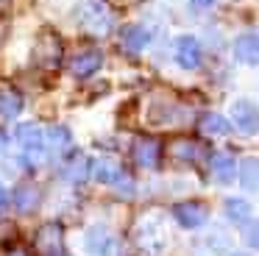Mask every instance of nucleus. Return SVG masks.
Returning a JSON list of instances; mask_svg holds the SVG:
<instances>
[{
    "mask_svg": "<svg viewBox=\"0 0 259 256\" xmlns=\"http://www.w3.org/2000/svg\"><path fill=\"white\" fill-rule=\"evenodd\" d=\"M75 20L84 31L95 33V36H106L114 28V14L106 6V0H81L75 9Z\"/></svg>",
    "mask_w": 259,
    "mask_h": 256,
    "instance_id": "f257e3e1",
    "label": "nucleus"
},
{
    "mask_svg": "<svg viewBox=\"0 0 259 256\" xmlns=\"http://www.w3.org/2000/svg\"><path fill=\"white\" fill-rule=\"evenodd\" d=\"M62 39H59V33L53 31H42L39 39H36L34 45V61L42 67V70H56L59 64H62Z\"/></svg>",
    "mask_w": 259,
    "mask_h": 256,
    "instance_id": "f03ea898",
    "label": "nucleus"
},
{
    "mask_svg": "<svg viewBox=\"0 0 259 256\" xmlns=\"http://www.w3.org/2000/svg\"><path fill=\"white\" fill-rule=\"evenodd\" d=\"M173 59L181 70H198L203 64V48L192 33H181L173 39Z\"/></svg>",
    "mask_w": 259,
    "mask_h": 256,
    "instance_id": "7ed1b4c3",
    "label": "nucleus"
},
{
    "mask_svg": "<svg viewBox=\"0 0 259 256\" xmlns=\"http://www.w3.org/2000/svg\"><path fill=\"white\" fill-rule=\"evenodd\" d=\"M231 122L242 137H253L259 134V106L248 98H237L231 103Z\"/></svg>",
    "mask_w": 259,
    "mask_h": 256,
    "instance_id": "20e7f679",
    "label": "nucleus"
},
{
    "mask_svg": "<svg viewBox=\"0 0 259 256\" xmlns=\"http://www.w3.org/2000/svg\"><path fill=\"white\" fill-rule=\"evenodd\" d=\"M131 161L142 170H156L162 161V142L156 137H137L131 142Z\"/></svg>",
    "mask_w": 259,
    "mask_h": 256,
    "instance_id": "39448f33",
    "label": "nucleus"
},
{
    "mask_svg": "<svg viewBox=\"0 0 259 256\" xmlns=\"http://www.w3.org/2000/svg\"><path fill=\"white\" fill-rule=\"evenodd\" d=\"M173 217L181 228H201L209 220V206L203 200H181L173 206Z\"/></svg>",
    "mask_w": 259,
    "mask_h": 256,
    "instance_id": "423d86ee",
    "label": "nucleus"
},
{
    "mask_svg": "<svg viewBox=\"0 0 259 256\" xmlns=\"http://www.w3.org/2000/svg\"><path fill=\"white\" fill-rule=\"evenodd\" d=\"M167 153L173 161H181V164H198V161L206 159V148H203L201 142H195V139H190V137L170 139Z\"/></svg>",
    "mask_w": 259,
    "mask_h": 256,
    "instance_id": "0eeeda50",
    "label": "nucleus"
},
{
    "mask_svg": "<svg viewBox=\"0 0 259 256\" xmlns=\"http://www.w3.org/2000/svg\"><path fill=\"white\" fill-rule=\"evenodd\" d=\"M64 245V231L59 223H45V226L36 228L34 234V248L39 250L42 256H59Z\"/></svg>",
    "mask_w": 259,
    "mask_h": 256,
    "instance_id": "6e6552de",
    "label": "nucleus"
},
{
    "mask_svg": "<svg viewBox=\"0 0 259 256\" xmlns=\"http://www.w3.org/2000/svg\"><path fill=\"white\" fill-rule=\"evenodd\" d=\"M231 50H234V59L240 61V64L256 67V64H259V28L242 31L240 36L234 39Z\"/></svg>",
    "mask_w": 259,
    "mask_h": 256,
    "instance_id": "1a4fd4ad",
    "label": "nucleus"
},
{
    "mask_svg": "<svg viewBox=\"0 0 259 256\" xmlns=\"http://www.w3.org/2000/svg\"><path fill=\"white\" fill-rule=\"evenodd\" d=\"M148 45H151V31H148L145 25H140V22H128V25L120 28V48H123V53L140 56Z\"/></svg>",
    "mask_w": 259,
    "mask_h": 256,
    "instance_id": "9d476101",
    "label": "nucleus"
},
{
    "mask_svg": "<svg viewBox=\"0 0 259 256\" xmlns=\"http://www.w3.org/2000/svg\"><path fill=\"white\" fill-rule=\"evenodd\" d=\"M101 67H103V53L98 48H87V50H78V53L70 59V75L90 78V75H95Z\"/></svg>",
    "mask_w": 259,
    "mask_h": 256,
    "instance_id": "9b49d317",
    "label": "nucleus"
},
{
    "mask_svg": "<svg viewBox=\"0 0 259 256\" xmlns=\"http://www.w3.org/2000/svg\"><path fill=\"white\" fill-rule=\"evenodd\" d=\"M17 142L23 145L25 156L39 159L42 150H45V134L36 122H23V125H17Z\"/></svg>",
    "mask_w": 259,
    "mask_h": 256,
    "instance_id": "f8f14e48",
    "label": "nucleus"
},
{
    "mask_svg": "<svg viewBox=\"0 0 259 256\" xmlns=\"http://www.w3.org/2000/svg\"><path fill=\"white\" fill-rule=\"evenodd\" d=\"M209 176L214 184H231L237 178V159L231 153H214L209 159Z\"/></svg>",
    "mask_w": 259,
    "mask_h": 256,
    "instance_id": "ddd939ff",
    "label": "nucleus"
},
{
    "mask_svg": "<svg viewBox=\"0 0 259 256\" xmlns=\"http://www.w3.org/2000/svg\"><path fill=\"white\" fill-rule=\"evenodd\" d=\"M198 131L209 139H220V137H229L231 122L223 114H218V111H203L201 120H198Z\"/></svg>",
    "mask_w": 259,
    "mask_h": 256,
    "instance_id": "4468645a",
    "label": "nucleus"
},
{
    "mask_svg": "<svg viewBox=\"0 0 259 256\" xmlns=\"http://www.w3.org/2000/svg\"><path fill=\"white\" fill-rule=\"evenodd\" d=\"M12 200H14V209L17 211L31 215V211L39 206V187H34V184H20V187L14 189Z\"/></svg>",
    "mask_w": 259,
    "mask_h": 256,
    "instance_id": "2eb2a0df",
    "label": "nucleus"
},
{
    "mask_svg": "<svg viewBox=\"0 0 259 256\" xmlns=\"http://www.w3.org/2000/svg\"><path fill=\"white\" fill-rule=\"evenodd\" d=\"M23 111V95L12 87H0V120H14Z\"/></svg>",
    "mask_w": 259,
    "mask_h": 256,
    "instance_id": "dca6fc26",
    "label": "nucleus"
},
{
    "mask_svg": "<svg viewBox=\"0 0 259 256\" xmlns=\"http://www.w3.org/2000/svg\"><path fill=\"white\" fill-rule=\"evenodd\" d=\"M92 176H95L98 184H106V187H114V184L120 181V178L125 176V170L120 164H114V161H95L92 164Z\"/></svg>",
    "mask_w": 259,
    "mask_h": 256,
    "instance_id": "f3484780",
    "label": "nucleus"
},
{
    "mask_svg": "<svg viewBox=\"0 0 259 256\" xmlns=\"http://www.w3.org/2000/svg\"><path fill=\"white\" fill-rule=\"evenodd\" d=\"M226 217L237 226H245L251 220V203L242 198H226Z\"/></svg>",
    "mask_w": 259,
    "mask_h": 256,
    "instance_id": "a211bd4d",
    "label": "nucleus"
},
{
    "mask_svg": "<svg viewBox=\"0 0 259 256\" xmlns=\"http://www.w3.org/2000/svg\"><path fill=\"white\" fill-rule=\"evenodd\" d=\"M237 176H240V184H242L245 189H259V159H256V156L240 161V167H237Z\"/></svg>",
    "mask_w": 259,
    "mask_h": 256,
    "instance_id": "6ab92c4d",
    "label": "nucleus"
},
{
    "mask_svg": "<svg viewBox=\"0 0 259 256\" xmlns=\"http://www.w3.org/2000/svg\"><path fill=\"white\" fill-rule=\"evenodd\" d=\"M87 248L92 253H103L109 248V234L103 228H90V234H87Z\"/></svg>",
    "mask_w": 259,
    "mask_h": 256,
    "instance_id": "aec40b11",
    "label": "nucleus"
},
{
    "mask_svg": "<svg viewBox=\"0 0 259 256\" xmlns=\"http://www.w3.org/2000/svg\"><path fill=\"white\" fill-rule=\"evenodd\" d=\"M87 173H90V161H87L84 156H75V159L67 164L64 176H67L70 181H84V178H87Z\"/></svg>",
    "mask_w": 259,
    "mask_h": 256,
    "instance_id": "412c9836",
    "label": "nucleus"
},
{
    "mask_svg": "<svg viewBox=\"0 0 259 256\" xmlns=\"http://www.w3.org/2000/svg\"><path fill=\"white\" fill-rule=\"evenodd\" d=\"M48 139H51V145L56 150H64L70 148V142H73V137H70V131L64 125H53L51 131H48Z\"/></svg>",
    "mask_w": 259,
    "mask_h": 256,
    "instance_id": "4be33fe9",
    "label": "nucleus"
},
{
    "mask_svg": "<svg viewBox=\"0 0 259 256\" xmlns=\"http://www.w3.org/2000/svg\"><path fill=\"white\" fill-rule=\"evenodd\" d=\"M245 242L251 245V248H259V220L248 223V228H245Z\"/></svg>",
    "mask_w": 259,
    "mask_h": 256,
    "instance_id": "5701e85b",
    "label": "nucleus"
},
{
    "mask_svg": "<svg viewBox=\"0 0 259 256\" xmlns=\"http://www.w3.org/2000/svg\"><path fill=\"white\" fill-rule=\"evenodd\" d=\"M190 6L198 11H206V9H212V6H218V0H190Z\"/></svg>",
    "mask_w": 259,
    "mask_h": 256,
    "instance_id": "b1692460",
    "label": "nucleus"
},
{
    "mask_svg": "<svg viewBox=\"0 0 259 256\" xmlns=\"http://www.w3.org/2000/svg\"><path fill=\"white\" fill-rule=\"evenodd\" d=\"M9 200H12V198H9L6 187H0V211H3V209H9Z\"/></svg>",
    "mask_w": 259,
    "mask_h": 256,
    "instance_id": "393cba45",
    "label": "nucleus"
},
{
    "mask_svg": "<svg viewBox=\"0 0 259 256\" xmlns=\"http://www.w3.org/2000/svg\"><path fill=\"white\" fill-rule=\"evenodd\" d=\"M6 145H9V137L3 131H0V153H3V150H6Z\"/></svg>",
    "mask_w": 259,
    "mask_h": 256,
    "instance_id": "a878e982",
    "label": "nucleus"
},
{
    "mask_svg": "<svg viewBox=\"0 0 259 256\" xmlns=\"http://www.w3.org/2000/svg\"><path fill=\"white\" fill-rule=\"evenodd\" d=\"M12 256H25V253H23V250H12Z\"/></svg>",
    "mask_w": 259,
    "mask_h": 256,
    "instance_id": "bb28decb",
    "label": "nucleus"
},
{
    "mask_svg": "<svg viewBox=\"0 0 259 256\" xmlns=\"http://www.w3.org/2000/svg\"><path fill=\"white\" fill-rule=\"evenodd\" d=\"M234 256H245V253H234Z\"/></svg>",
    "mask_w": 259,
    "mask_h": 256,
    "instance_id": "cd10ccee",
    "label": "nucleus"
},
{
    "mask_svg": "<svg viewBox=\"0 0 259 256\" xmlns=\"http://www.w3.org/2000/svg\"><path fill=\"white\" fill-rule=\"evenodd\" d=\"M59 256H62V253H59Z\"/></svg>",
    "mask_w": 259,
    "mask_h": 256,
    "instance_id": "c85d7f7f",
    "label": "nucleus"
}]
</instances>
